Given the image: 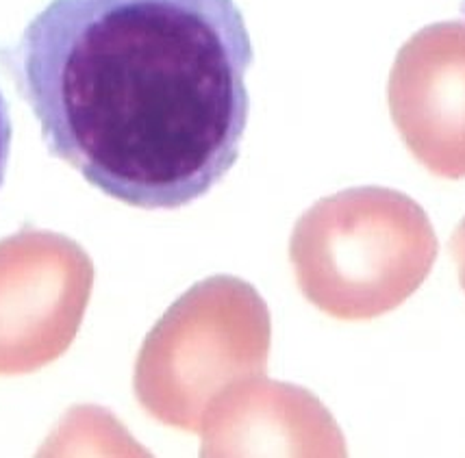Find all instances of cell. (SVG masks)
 I'll return each mask as SVG.
<instances>
[{"mask_svg":"<svg viewBox=\"0 0 465 458\" xmlns=\"http://www.w3.org/2000/svg\"><path fill=\"white\" fill-rule=\"evenodd\" d=\"M391 118L407 148L441 179H465V24L426 26L398 53Z\"/></svg>","mask_w":465,"mask_h":458,"instance_id":"3957f363","label":"cell"},{"mask_svg":"<svg viewBox=\"0 0 465 458\" xmlns=\"http://www.w3.org/2000/svg\"><path fill=\"white\" fill-rule=\"evenodd\" d=\"M452 255L459 265V276H461V287L465 289V219L452 235Z\"/></svg>","mask_w":465,"mask_h":458,"instance_id":"5b68a950","label":"cell"},{"mask_svg":"<svg viewBox=\"0 0 465 458\" xmlns=\"http://www.w3.org/2000/svg\"><path fill=\"white\" fill-rule=\"evenodd\" d=\"M11 141H14V124H11V113L7 98L0 90V187L5 183L11 157Z\"/></svg>","mask_w":465,"mask_h":458,"instance_id":"277c9868","label":"cell"},{"mask_svg":"<svg viewBox=\"0 0 465 458\" xmlns=\"http://www.w3.org/2000/svg\"><path fill=\"white\" fill-rule=\"evenodd\" d=\"M254 59L235 0H51L5 62L53 157L137 209H181L240 157Z\"/></svg>","mask_w":465,"mask_h":458,"instance_id":"6da1fadb","label":"cell"},{"mask_svg":"<svg viewBox=\"0 0 465 458\" xmlns=\"http://www.w3.org/2000/svg\"><path fill=\"white\" fill-rule=\"evenodd\" d=\"M296 250L326 257L361 278L368 317L413 294L437 257V237L418 202L401 191L363 187L326 198L301 219Z\"/></svg>","mask_w":465,"mask_h":458,"instance_id":"7a4b0ae2","label":"cell"}]
</instances>
